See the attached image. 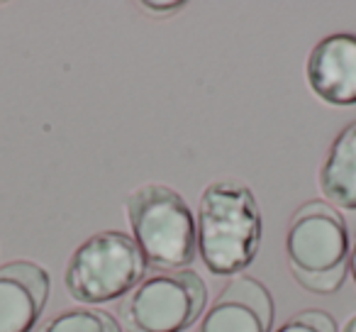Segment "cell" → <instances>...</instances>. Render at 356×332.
I'll return each mask as SVG.
<instances>
[{
  "instance_id": "1",
  "label": "cell",
  "mask_w": 356,
  "mask_h": 332,
  "mask_svg": "<svg viewBox=\"0 0 356 332\" xmlns=\"http://www.w3.org/2000/svg\"><path fill=\"white\" fill-rule=\"evenodd\" d=\"M198 257L215 276H237L261 247V210L252 189L239 181H215L198 203Z\"/></svg>"
},
{
  "instance_id": "2",
  "label": "cell",
  "mask_w": 356,
  "mask_h": 332,
  "mask_svg": "<svg viewBox=\"0 0 356 332\" xmlns=\"http://www.w3.org/2000/svg\"><path fill=\"white\" fill-rule=\"evenodd\" d=\"M349 230L337 208L310 200L293 213L286 232V262L305 291L330 296L349 271Z\"/></svg>"
},
{
  "instance_id": "3",
  "label": "cell",
  "mask_w": 356,
  "mask_h": 332,
  "mask_svg": "<svg viewBox=\"0 0 356 332\" xmlns=\"http://www.w3.org/2000/svg\"><path fill=\"white\" fill-rule=\"evenodd\" d=\"M124 215L147 267L181 271L198 257L195 218L188 203L168 186H139L124 200Z\"/></svg>"
},
{
  "instance_id": "4",
  "label": "cell",
  "mask_w": 356,
  "mask_h": 332,
  "mask_svg": "<svg viewBox=\"0 0 356 332\" xmlns=\"http://www.w3.org/2000/svg\"><path fill=\"white\" fill-rule=\"evenodd\" d=\"M147 262L137 242L118 230L90 235L66 262L64 286L74 301L86 306L118 301L144 278Z\"/></svg>"
},
{
  "instance_id": "5",
  "label": "cell",
  "mask_w": 356,
  "mask_h": 332,
  "mask_svg": "<svg viewBox=\"0 0 356 332\" xmlns=\"http://www.w3.org/2000/svg\"><path fill=\"white\" fill-rule=\"evenodd\" d=\"M208 306V286L191 269L156 271L142 278L120 306L127 332H184Z\"/></svg>"
},
{
  "instance_id": "6",
  "label": "cell",
  "mask_w": 356,
  "mask_h": 332,
  "mask_svg": "<svg viewBox=\"0 0 356 332\" xmlns=\"http://www.w3.org/2000/svg\"><path fill=\"white\" fill-rule=\"evenodd\" d=\"M307 88L327 105H356V35L334 32L320 40L305 59Z\"/></svg>"
},
{
  "instance_id": "7",
  "label": "cell",
  "mask_w": 356,
  "mask_h": 332,
  "mask_svg": "<svg viewBox=\"0 0 356 332\" xmlns=\"http://www.w3.org/2000/svg\"><path fill=\"white\" fill-rule=\"evenodd\" d=\"M273 298L259 278L234 276L205 310L198 332H271Z\"/></svg>"
},
{
  "instance_id": "8",
  "label": "cell",
  "mask_w": 356,
  "mask_h": 332,
  "mask_svg": "<svg viewBox=\"0 0 356 332\" xmlns=\"http://www.w3.org/2000/svg\"><path fill=\"white\" fill-rule=\"evenodd\" d=\"M51 278L35 262L0 267V332H35L47 308Z\"/></svg>"
},
{
  "instance_id": "9",
  "label": "cell",
  "mask_w": 356,
  "mask_h": 332,
  "mask_svg": "<svg viewBox=\"0 0 356 332\" xmlns=\"http://www.w3.org/2000/svg\"><path fill=\"white\" fill-rule=\"evenodd\" d=\"M320 191L332 208L356 210V120L332 139L320 166Z\"/></svg>"
},
{
  "instance_id": "10",
  "label": "cell",
  "mask_w": 356,
  "mask_h": 332,
  "mask_svg": "<svg viewBox=\"0 0 356 332\" xmlns=\"http://www.w3.org/2000/svg\"><path fill=\"white\" fill-rule=\"evenodd\" d=\"M35 332H122V325L98 308H71L37 325Z\"/></svg>"
},
{
  "instance_id": "11",
  "label": "cell",
  "mask_w": 356,
  "mask_h": 332,
  "mask_svg": "<svg viewBox=\"0 0 356 332\" xmlns=\"http://www.w3.org/2000/svg\"><path fill=\"white\" fill-rule=\"evenodd\" d=\"M271 332H337V322L325 310H302L291 315Z\"/></svg>"
},
{
  "instance_id": "12",
  "label": "cell",
  "mask_w": 356,
  "mask_h": 332,
  "mask_svg": "<svg viewBox=\"0 0 356 332\" xmlns=\"http://www.w3.org/2000/svg\"><path fill=\"white\" fill-rule=\"evenodd\" d=\"M147 10H154V13H159V15H171V13H176V10H181V8L186 6L184 0H171V3H166V0H147V3H142Z\"/></svg>"
},
{
  "instance_id": "13",
  "label": "cell",
  "mask_w": 356,
  "mask_h": 332,
  "mask_svg": "<svg viewBox=\"0 0 356 332\" xmlns=\"http://www.w3.org/2000/svg\"><path fill=\"white\" fill-rule=\"evenodd\" d=\"M349 274H351V278H354V286H356V237L349 247Z\"/></svg>"
},
{
  "instance_id": "14",
  "label": "cell",
  "mask_w": 356,
  "mask_h": 332,
  "mask_svg": "<svg viewBox=\"0 0 356 332\" xmlns=\"http://www.w3.org/2000/svg\"><path fill=\"white\" fill-rule=\"evenodd\" d=\"M341 332H356V315H351L349 320L344 322V327H341Z\"/></svg>"
}]
</instances>
